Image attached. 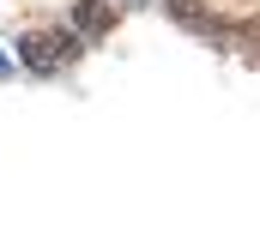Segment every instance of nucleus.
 <instances>
[{"mask_svg": "<svg viewBox=\"0 0 260 241\" xmlns=\"http://www.w3.org/2000/svg\"><path fill=\"white\" fill-rule=\"evenodd\" d=\"M18 55L30 60L37 72H61V66H73V60H79V43H73V36H61V30H30V36L18 43Z\"/></svg>", "mask_w": 260, "mask_h": 241, "instance_id": "f257e3e1", "label": "nucleus"}, {"mask_svg": "<svg viewBox=\"0 0 260 241\" xmlns=\"http://www.w3.org/2000/svg\"><path fill=\"white\" fill-rule=\"evenodd\" d=\"M73 18H79V30H85V36H103V30L115 24V12H109L103 0H79V6H73Z\"/></svg>", "mask_w": 260, "mask_h": 241, "instance_id": "f03ea898", "label": "nucleus"}, {"mask_svg": "<svg viewBox=\"0 0 260 241\" xmlns=\"http://www.w3.org/2000/svg\"><path fill=\"white\" fill-rule=\"evenodd\" d=\"M170 12H176V18H182V24H194V30H200V24H206V30H212V18H206V12H200L194 0H176V6H170Z\"/></svg>", "mask_w": 260, "mask_h": 241, "instance_id": "7ed1b4c3", "label": "nucleus"}, {"mask_svg": "<svg viewBox=\"0 0 260 241\" xmlns=\"http://www.w3.org/2000/svg\"><path fill=\"white\" fill-rule=\"evenodd\" d=\"M242 49L260 60V18H254V24H242Z\"/></svg>", "mask_w": 260, "mask_h": 241, "instance_id": "20e7f679", "label": "nucleus"}]
</instances>
